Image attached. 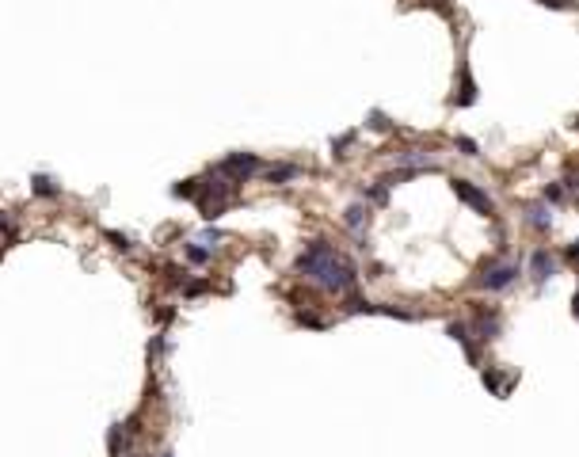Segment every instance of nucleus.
Segmentation results:
<instances>
[{"instance_id":"obj_1","label":"nucleus","mask_w":579,"mask_h":457,"mask_svg":"<svg viewBox=\"0 0 579 457\" xmlns=\"http://www.w3.org/2000/svg\"><path fill=\"white\" fill-rule=\"evenodd\" d=\"M293 267H298V274L313 279L324 293H347L358 282V267L339 256L328 240H309Z\"/></svg>"},{"instance_id":"obj_2","label":"nucleus","mask_w":579,"mask_h":457,"mask_svg":"<svg viewBox=\"0 0 579 457\" xmlns=\"http://www.w3.org/2000/svg\"><path fill=\"white\" fill-rule=\"evenodd\" d=\"M236 191H240V187H236L233 179H225L217 168H210L202 179H194V194L191 199H194V206H199V214L206 217V222H217Z\"/></svg>"},{"instance_id":"obj_3","label":"nucleus","mask_w":579,"mask_h":457,"mask_svg":"<svg viewBox=\"0 0 579 457\" xmlns=\"http://www.w3.org/2000/svg\"><path fill=\"white\" fill-rule=\"evenodd\" d=\"M259 168H263V160H259L256 153H229V157L217 164V171H222L225 179H233L236 187H244L252 176H259Z\"/></svg>"},{"instance_id":"obj_4","label":"nucleus","mask_w":579,"mask_h":457,"mask_svg":"<svg viewBox=\"0 0 579 457\" xmlns=\"http://www.w3.org/2000/svg\"><path fill=\"white\" fill-rule=\"evenodd\" d=\"M515 279H518V263H484V271L477 274V286L495 293V290H507Z\"/></svg>"},{"instance_id":"obj_5","label":"nucleus","mask_w":579,"mask_h":457,"mask_svg":"<svg viewBox=\"0 0 579 457\" xmlns=\"http://www.w3.org/2000/svg\"><path fill=\"white\" fill-rule=\"evenodd\" d=\"M454 194L465 202V206H472L477 214H484V217H492V210H495V202H492V194L488 191H480L477 183H469V179H454Z\"/></svg>"},{"instance_id":"obj_6","label":"nucleus","mask_w":579,"mask_h":457,"mask_svg":"<svg viewBox=\"0 0 579 457\" xmlns=\"http://www.w3.org/2000/svg\"><path fill=\"white\" fill-rule=\"evenodd\" d=\"M472 324H477V336L480 339H495L500 336V309H488V305H472Z\"/></svg>"},{"instance_id":"obj_7","label":"nucleus","mask_w":579,"mask_h":457,"mask_svg":"<svg viewBox=\"0 0 579 457\" xmlns=\"http://www.w3.org/2000/svg\"><path fill=\"white\" fill-rule=\"evenodd\" d=\"M553 271H557V259L549 256V248H537L534 256H530V274H534V282L553 279Z\"/></svg>"},{"instance_id":"obj_8","label":"nucleus","mask_w":579,"mask_h":457,"mask_svg":"<svg viewBox=\"0 0 579 457\" xmlns=\"http://www.w3.org/2000/svg\"><path fill=\"white\" fill-rule=\"evenodd\" d=\"M446 336H450L454 343H461V347H465V358L477 366V343L469 339V324H465V320H450V324H446Z\"/></svg>"},{"instance_id":"obj_9","label":"nucleus","mask_w":579,"mask_h":457,"mask_svg":"<svg viewBox=\"0 0 579 457\" xmlns=\"http://www.w3.org/2000/svg\"><path fill=\"white\" fill-rule=\"evenodd\" d=\"M31 191H35L38 199H58L61 187H58V179L54 176H43V171H38V176H31Z\"/></svg>"},{"instance_id":"obj_10","label":"nucleus","mask_w":579,"mask_h":457,"mask_svg":"<svg viewBox=\"0 0 579 457\" xmlns=\"http://www.w3.org/2000/svg\"><path fill=\"white\" fill-rule=\"evenodd\" d=\"M298 176H301V168H298V164H286V160H282V164H271V168H267V183H275V187L290 183V179H298Z\"/></svg>"},{"instance_id":"obj_11","label":"nucleus","mask_w":579,"mask_h":457,"mask_svg":"<svg viewBox=\"0 0 579 457\" xmlns=\"http://www.w3.org/2000/svg\"><path fill=\"white\" fill-rule=\"evenodd\" d=\"M366 222H370V210H366L362 202H355V206H347V210H343V225H347V228H355V233H362Z\"/></svg>"},{"instance_id":"obj_12","label":"nucleus","mask_w":579,"mask_h":457,"mask_svg":"<svg viewBox=\"0 0 579 457\" xmlns=\"http://www.w3.org/2000/svg\"><path fill=\"white\" fill-rule=\"evenodd\" d=\"M454 103H458V107H472V103H477V80L469 77V69H461V92L454 95Z\"/></svg>"},{"instance_id":"obj_13","label":"nucleus","mask_w":579,"mask_h":457,"mask_svg":"<svg viewBox=\"0 0 579 457\" xmlns=\"http://www.w3.org/2000/svg\"><path fill=\"white\" fill-rule=\"evenodd\" d=\"M373 309H378V305H373V301H366V297H347V301H343V313H347V316H358V313L373 316Z\"/></svg>"},{"instance_id":"obj_14","label":"nucleus","mask_w":579,"mask_h":457,"mask_svg":"<svg viewBox=\"0 0 579 457\" xmlns=\"http://www.w3.org/2000/svg\"><path fill=\"white\" fill-rule=\"evenodd\" d=\"M480 381H484V389H492L495 396H507V385H503V373L500 370H484V373H480Z\"/></svg>"},{"instance_id":"obj_15","label":"nucleus","mask_w":579,"mask_h":457,"mask_svg":"<svg viewBox=\"0 0 579 457\" xmlns=\"http://www.w3.org/2000/svg\"><path fill=\"white\" fill-rule=\"evenodd\" d=\"M526 214H530V225H534V228H541V233L553 225V217H549V210H545V206H530Z\"/></svg>"},{"instance_id":"obj_16","label":"nucleus","mask_w":579,"mask_h":457,"mask_svg":"<svg viewBox=\"0 0 579 457\" xmlns=\"http://www.w3.org/2000/svg\"><path fill=\"white\" fill-rule=\"evenodd\" d=\"M187 263L206 267L210 263V248H202V244H187Z\"/></svg>"},{"instance_id":"obj_17","label":"nucleus","mask_w":579,"mask_h":457,"mask_svg":"<svg viewBox=\"0 0 579 457\" xmlns=\"http://www.w3.org/2000/svg\"><path fill=\"white\" fill-rule=\"evenodd\" d=\"M362 194L373 202V206H385V202H389V187H381V183H373V187H362Z\"/></svg>"},{"instance_id":"obj_18","label":"nucleus","mask_w":579,"mask_h":457,"mask_svg":"<svg viewBox=\"0 0 579 457\" xmlns=\"http://www.w3.org/2000/svg\"><path fill=\"white\" fill-rule=\"evenodd\" d=\"M0 236H4V248H12V244L20 240V228H15L12 222H8L4 214H0Z\"/></svg>"},{"instance_id":"obj_19","label":"nucleus","mask_w":579,"mask_h":457,"mask_svg":"<svg viewBox=\"0 0 579 457\" xmlns=\"http://www.w3.org/2000/svg\"><path fill=\"white\" fill-rule=\"evenodd\" d=\"M370 130H378V134H389L393 130V122H389V114H381V111H370V122H366Z\"/></svg>"},{"instance_id":"obj_20","label":"nucleus","mask_w":579,"mask_h":457,"mask_svg":"<svg viewBox=\"0 0 579 457\" xmlns=\"http://www.w3.org/2000/svg\"><path fill=\"white\" fill-rule=\"evenodd\" d=\"M206 290H210V282H202V279L183 282V293H187V297H199V293H206Z\"/></svg>"},{"instance_id":"obj_21","label":"nucleus","mask_w":579,"mask_h":457,"mask_svg":"<svg viewBox=\"0 0 579 457\" xmlns=\"http://www.w3.org/2000/svg\"><path fill=\"white\" fill-rule=\"evenodd\" d=\"M347 145H355V130H347V134H339L336 141H332V149H336V157H343Z\"/></svg>"},{"instance_id":"obj_22","label":"nucleus","mask_w":579,"mask_h":457,"mask_svg":"<svg viewBox=\"0 0 579 457\" xmlns=\"http://www.w3.org/2000/svg\"><path fill=\"white\" fill-rule=\"evenodd\" d=\"M298 324H305V328H328V320H321V316H313V313H298Z\"/></svg>"},{"instance_id":"obj_23","label":"nucleus","mask_w":579,"mask_h":457,"mask_svg":"<svg viewBox=\"0 0 579 457\" xmlns=\"http://www.w3.org/2000/svg\"><path fill=\"white\" fill-rule=\"evenodd\" d=\"M172 194H176V199H191V194H194V179H183V183H176Z\"/></svg>"},{"instance_id":"obj_24","label":"nucleus","mask_w":579,"mask_h":457,"mask_svg":"<svg viewBox=\"0 0 579 457\" xmlns=\"http://www.w3.org/2000/svg\"><path fill=\"white\" fill-rule=\"evenodd\" d=\"M541 194H545V202H560V199H564V187H560V183H549Z\"/></svg>"},{"instance_id":"obj_25","label":"nucleus","mask_w":579,"mask_h":457,"mask_svg":"<svg viewBox=\"0 0 579 457\" xmlns=\"http://www.w3.org/2000/svg\"><path fill=\"white\" fill-rule=\"evenodd\" d=\"M458 149L465 153V157H477V153H480V145L472 141V137H458Z\"/></svg>"},{"instance_id":"obj_26","label":"nucleus","mask_w":579,"mask_h":457,"mask_svg":"<svg viewBox=\"0 0 579 457\" xmlns=\"http://www.w3.org/2000/svg\"><path fill=\"white\" fill-rule=\"evenodd\" d=\"M107 240L115 244L118 251H130V236H122V233H107Z\"/></svg>"},{"instance_id":"obj_27","label":"nucleus","mask_w":579,"mask_h":457,"mask_svg":"<svg viewBox=\"0 0 579 457\" xmlns=\"http://www.w3.org/2000/svg\"><path fill=\"white\" fill-rule=\"evenodd\" d=\"M541 8H557V12H568L572 8V0H537Z\"/></svg>"},{"instance_id":"obj_28","label":"nucleus","mask_w":579,"mask_h":457,"mask_svg":"<svg viewBox=\"0 0 579 457\" xmlns=\"http://www.w3.org/2000/svg\"><path fill=\"white\" fill-rule=\"evenodd\" d=\"M568 259H579V240L568 244Z\"/></svg>"},{"instance_id":"obj_29","label":"nucleus","mask_w":579,"mask_h":457,"mask_svg":"<svg viewBox=\"0 0 579 457\" xmlns=\"http://www.w3.org/2000/svg\"><path fill=\"white\" fill-rule=\"evenodd\" d=\"M572 313H576V320H579V290H576V305H572Z\"/></svg>"},{"instance_id":"obj_30","label":"nucleus","mask_w":579,"mask_h":457,"mask_svg":"<svg viewBox=\"0 0 579 457\" xmlns=\"http://www.w3.org/2000/svg\"><path fill=\"white\" fill-rule=\"evenodd\" d=\"M157 457H172V454H157Z\"/></svg>"}]
</instances>
